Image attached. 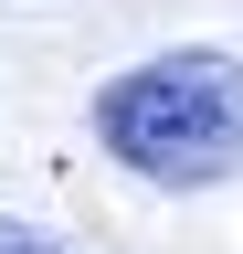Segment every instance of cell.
<instances>
[{"mask_svg":"<svg viewBox=\"0 0 243 254\" xmlns=\"http://www.w3.org/2000/svg\"><path fill=\"white\" fill-rule=\"evenodd\" d=\"M0 254H64V233H43V222H11V212H0Z\"/></svg>","mask_w":243,"mask_h":254,"instance_id":"obj_2","label":"cell"},{"mask_svg":"<svg viewBox=\"0 0 243 254\" xmlns=\"http://www.w3.org/2000/svg\"><path fill=\"white\" fill-rule=\"evenodd\" d=\"M96 148L148 190H211L243 170V53L180 43L96 85Z\"/></svg>","mask_w":243,"mask_h":254,"instance_id":"obj_1","label":"cell"}]
</instances>
